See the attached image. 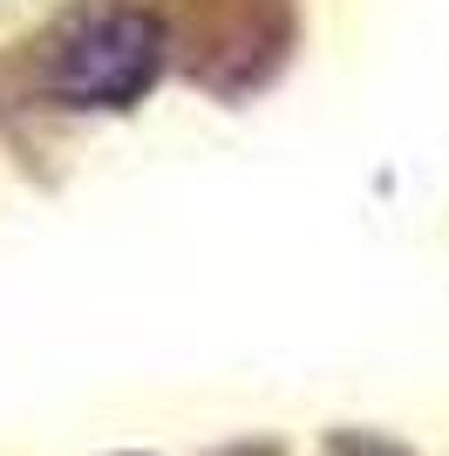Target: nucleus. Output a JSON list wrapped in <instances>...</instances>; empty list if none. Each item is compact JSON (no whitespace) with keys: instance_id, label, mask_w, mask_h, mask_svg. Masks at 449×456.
Here are the masks:
<instances>
[{"instance_id":"f257e3e1","label":"nucleus","mask_w":449,"mask_h":456,"mask_svg":"<svg viewBox=\"0 0 449 456\" xmlns=\"http://www.w3.org/2000/svg\"><path fill=\"white\" fill-rule=\"evenodd\" d=\"M157 69H164V28L143 7H102L55 41L48 89L69 110H123L157 82Z\"/></svg>"}]
</instances>
